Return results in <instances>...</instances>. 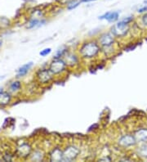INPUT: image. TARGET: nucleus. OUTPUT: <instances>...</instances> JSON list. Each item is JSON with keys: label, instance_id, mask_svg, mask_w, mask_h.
Returning <instances> with one entry per match:
<instances>
[{"label": "nucleus", "instance_id": "nucleus-2", "mask_svg": "<svg viewBox=\"0 0 147 162\" xmlns=\"http://www.w3.org/2000/svg\"><path fill=\"white\" fill-rule=\"evenodd\" d=\"M67 65L62 58H54L49 65V70L54 75H61L66 71Z\"/></svg>", "mask_w": 147, "mask_h": 162}, {"label": "nucleus", "instance_id": "nucleus-31", "mask_svg": "<svg viewBox=\"0 0 147 162\" xmlns=\"http://www.w3.org/2000/svg\"><path fill=\"white\" fill-rule=\"evenodd\" d=\"M144 3H146V4H147V0H145V1H144Z\"/></svg>", "mask_w": 147, "mask_h": 162}, {"label": "nucleus", "instance_id": "nucleus-18", "mask_svg": "<svg viewBox=\"0 0 147 162\" xmlns=\"http://www.w3.org/2000/svg\"><path fill=\"white\" fill-rule=\"evenodd\" d=\"M21 86H22V84H21V81L15 80L13 81V82L10 84L9 89H10V91H11V92L16 93V92H18L19 90H21Z\"/></svg>", "mask_w": 147, "mask_h": 162}, {"label": "nucleus", "instance_id": "nucleus-28", "mask_svg": "<svg viewBox=\"0 0 147 162\" xmlns=\"http://www.w3.org/2000/svg\"><path fill=\"white\" fill-rule=\"evenodd\" d=\"M94 1H97V0H81L82 3H91V2H94Z\"/></svg>", "mask_w": 147, "mask_h": 162}, {"label": "nucleus", "instance_id": "nucleus-25", "mask_svg": "<svg viewBox=\"0 0 147 162\" xmlns=\"http://www.w3.org/2000/svg\"><path fill=\"white\" fill-rule=\"evenodd\" d=\"M141 22H142V24L144 26L147 27V12L144 15H143V17H141Z\"/></svg>", "mask_w": 147, "mask_h": 162}, {"label": "nucleus", "instance_id": "nucleus-11", "mask_svg": "<svg viewBox=\"0 0 147 162\" xmlns=\"http://www.w3.org/2000/svg\"><path fill=\"white\" fill-rule=\"evenodd\" d=\"M49 159L52 162L63 161V151L60 147H55L49 154Z\"/></svg>", "mask_w": 147, "mask_h": 162}, {"label": "nucleus", "instance_id": "nucleus-12", "mask_svg": "<svg viewBox=\"0 0 147 162\" xmlns=\"http://www.w3.org/2000/svg\"><path fill=\"white\" fill-rule=\"evenodd\" d=\"M33 66H34L33 61H29V62H27V63H25V65L21 66V67L17 70V78H21V77L25 76V75L28 74V72L29 71V70L33 67Z\"/></svg>", "mask_w": 147, "mask_h": 162}, {"label": "nucleus", "instance_id": "nucleus-16", "mask_svg": "<svg viewBox=\"0 0 147 162\" xmlns=\"http://www.w3.org/2000/svg\"><path fill=\"white\" fill-rule=\"evenodd\" d=\"M44 158V153L41 150H36L30 155V160L33 161H42Z\"/></svg>", "mask_w": 147, "mask_h": 162}, {"label": "nucleus", "instance_id": "nucleus-23", "mask_svg": "<svg viewBox=\"0 0 147 162\" xmlns=\"http://www.w3.org/2000/svg\"><path fill=\"white\" fill-rule=\"evenodd\" d=\"M3 160L5 161H13V156L9 153L4 154L3 155Z\"/></svg>", "mask_w": 147, "mask_h": 162}, {"label": "nucleus", "instance_id": "nucleus-22", "mask_svg": "<svg viewBox=\"0 0 147 162\" xmlns=\"http://www.w3.org/2000/svg\"><path fill=\"white\" fill-rule=\"evenodd\" d=\"M133 20H134V17H132V16H130V17H127L125 18H123V22H124V23H126V24H130L131 22H133Z\"/></svg>", "mask_w": 147, "mask_h": 162}, {"label": "nucleus", "instance_id": "nucleus-6", "mask_svg": "<svg viewBox=\"0 0 147 162\" xmlns=\"http://www.w3.org/2000/svg\"><path fill=\"white\" fill-rule=\"evenodd\" d=\"M97 42L101 47H112L115 42V36L111 32H105L100 35Z\"/></svg>", "mask_w": 147, "mask_h": 162}, {"label": "nucleus", "instance_id": "nucleus-30", "mask_svg": "<svg viewBox=\"0 0 147 162\" xmlns=\"http://www.w3.org/2000/svg\"><path fill=\"white\" fill-rule=\"evenodd\" d=\"M3 91H4V90H3V88H2V87H0V93H2Z\"/></svg>", "mask_w": 147, "mask_h": 162}, {"label": "nucleus", "instance_id": "nucleus-10", "mask_svg": "<svg viewBox=\"0 0 147 162\" xmlns=\"http://www.w3.org/2000/svg\"><path fill=\"white\" fill-rule=\"evenodd\" d=\"M119 14L120 13L118 11H112V12H107L99 17L100 20H106L109 23H114L117 22L119 18Z\"/></svg>", "mask_w": 147, "mask_h": 162}, {"label": "nucleus", "instance_id": "nucleus-19", "mask_svg": "<svg viewBox=\"0 0 147 162\" xmlns=\"http://www.w3.org/2000/svg\"><path fill=\"white\" fill-rule=\"evenodd\" d=\"M80 3H82L81 0H70L67 4H66V9H67L68 11L74 10L76 8H78L80 5Z\"/></svg>", "mask_w": 147, "mask_h": 162}, {"label": "nucleus", "instance_id": "nucleus-32", "mask_svg": "<svg viewBox=\"0 0 147 162\" xmlns=\"http://www.w3.org/2000/svg\"><path fill=\"white\" fill-rule=\"evenodd\" d=\"M2 43H3V42H2V41H0V46L2 45Z\"/></svg>", "mask_w": 147, "mask_h": 162}, {"label": "nucleus", "instance_id": "nucleus-15", "mask_svg": "<svg viewBox=\"0 0 147 162\" xmlns=\"http://www.w3.org/2000/svg\"><path fill=\"white\" fill-rule=\"evenodd\" d=\"M12 101V95L8 92L3 91L0 93V107H5L10 104Z\"/></svg>", "mask_w": 147, "mask_h": 162}, {"label": "nucleus", "instance_id": "nucleus-20", "mask_svg": "<svg viewBox=\"0 0 147 162\" xmlns=\"http://www.w3.org/2000/svg\"><path fill=\"white\" fill-rule=\"evenodd\" d=\"M68 52V47H65V46H63L62 47H61L60 49H58L56 52V54L54 56V58H56V59H58V58H63L65 55Z\"/></svg>", "mask_w": 147, "mask_h": 162}, {"label": "nucleus", "instance_id": "nucleus-13", "mask_svg": "<svg viewBox=\"0 0 147 162\" xmlns=\"http://www.w3.org/2000/svg\"><path fill=\"white\" fill-rule=\"evenodd\" d=\"M46 24V20L42 19V20H38V19H34V18H29V22L27 23L26 28L27 29H37L40 26H42L43 25Z\"/></svg>", "mask_w": 147, "mask_h": 162}, {"label": "nucleus", "instance_id": "nucleus-4", "mask_svg": "<svg viewBox=\"0 0 147 162\" xmlns=\"http://www.w3.org/2000/svg\"><path fill=\"white\" fill-rule=\"evenodd\" d=\"M80 153V149L75 145H69L63 151V161L71 162L76 160Z\"/></svg>", "mask_w": 147, "mask_h": 162}, {"label": "nucleus", "instance_id": "nucleus-1", "mask_svg": "<svg viewBox=\"0 0 147 162\" xmlns=\"http://www.w3.org/2000/svg\"><path fill=\"white\" fill-rule=\"evenodd\" d=\"M101 50V45L96 40L87 41L82 43L79 48L80 57L84 59H92L96 57Z\"/></svg>", "mask_w": 147, "mask_h": 162}, {"label": "nucleus", "instance_id": "nucleus-3", "mask_svg": "<svg viewBox=\"0 0 147 162\" xmlns=\"http://www.w3.org/2000/svg\"><path fill=\"white\" fill-rule=\"evenodd\" d=\"M128 31L129 24H126L123 21H119L118 23L114 24L110 29V32L115 36V38H122L126 36Z\"/></svg>", "mask_w": 147, "mask_h": 162}, {"label": "nucleus", "instance_id": "nucleus-21", "mask_svg": "<svg viewBox=\"0 0 147 162\" xmlns=\"http://www.w3.org/2000/svg\"><path fill=\"white\" fill-rule=\"evenodd\" d=\"M51 52H52V48L51 47H47V48H44L41 50V52H39V55L41 57H46V56L49 55Z\"/></svg>", "mask_w": 147, "mask_h": 162}, {"label": "nucleus", "instance_id": "nucleus-7", "mask_svg": "<svg viewBox=\"0 0 147 162\" xmlns=\"http://www.w3.org/2000/svg\"><path fill=\"white\" fill-rule=\"evenodd\" d=\"M137 142L136 140L134 135H131V134H124V135L120 137L118 140V146L121 147H123V148L133 147L136 145Z\"/></svg>", "mask_w": 147, "mask_h": 162}, {"label": "nucleus", "instance_id": "nucleus-5", "mask_svg": "<svg viewBox=\"0 0 147 162\" xmlns=\"http://www.w3.org/2000/svg\"><path fill=\"white\" fill-rule=\"evenodd\" d=\"M53 78H54V75L47 68L40 69L36 73V79L38 83L41 84H47L50 83L53 80Z\"/></svg>", "mask_w": 147, "mask_h": 162}, {"label": "nucleus", "instance_id": "nucleus-8", "mask_svg": "<svg viewBox=\"0 0 147 162\" xmlns=\"http://www.w3.org/2000/svg\"><path fill=\"white\" fill-rule=\"evenodd\" d=\"M32 153V147L29 142H23L18 146L16 151V154L18 157L27 158Z\"/></svg>", "mask_w": 147, "mask_h": 162}, {"label": "nucleus", "instance_id": "nucleus-27", "mask_svg": "<svg viewBox=\"0 0 147 162\" xmlns=\"http://www.w3.org/2000/svg\"><path fill=\"white\" fill-rule=\"evenodd\" d=\"M99 161H111V158L108 157V156H106V157H103V158H100L99 159Z\"/></svg>", "mask_w": 147, "mask_h": 162}, {"label": "nucleus", "instance_id": "nucleus-26", "mask_svg": "<svg viewBox=\"0 0 147 162\" xmlns=\"http://www.w3.org/2000/svg\"><path fill=\"white\" fill-rule=\"evenodd\" d=\"M147 12V5H145L141 8L137 9V13H146Z\"/></svg>", "mask_w": 147, "mask_h": 162}, {"label": "nucleus", "instance_id": "nucleus-9", "mask_svg": "<svg viewBox=\"0 0 147 162\" xmlns=\"http://www.w3.org/2000/svg\"><path fill=\"white\" fill-rule=\"evenodd\" d=\"M62 59H64V61H65L67 66H70V67H74L76 65L79 63V57L74 52H68Z\"/></svg>", "mask_w": 147, "mask_h": 162}, {"label": "nucleus", "instance_id": "nucleus-17", "mask_svg": "<svg viewBox=\"0 0 147 162\" xmlns=\"http://www.w3.org/2000/svg\"><path fill=\"white\" fill-rule=\"evenodd\" d=\"M137 154L139 156L142 158H147V142H144L137 149Z\"/></svg>", "mask_w": 147, "mask_h": 162}, {"label": "nucleus", "instance_id": "nucleus-29", "mask_svg": "<svg viewBox=\"0 0 147 162\" xmlns=\"http://www.w3.org/2000/svg\"><path fill=\"white\" fill-rule=\"evenodd\" d=\"M4 78H5V75H1V76H0V81L2 80H3Z\"/></svg>", "mask_w": 147, "mask_h": 162}, {"label": "nucleus", "instance_id": "nucleus-24", "mask_svg": "<svg viewBox=\"0 0 147 162\" xmlns=\"http://www.w3.org/2000/svg\"><path fill=\"white\" fill-rule=\"evenodd\" d=\"M137 47V44H134V43H132V44H130L129 46H127L124 48V50L127 52H129V51H132V50H134L136 47Z\"/></svg>", "mask_w": 147, "mask_h": 162}, {"label": "nucleus", "instance_id": "nucleus-14", "mask_svg": "<svg viewBox=\"0 0 147 162\" xmlns=\"http://www.w3.org/2000/svg\"><path fill=\"white\" fill-rule=\"evenodd\" d=\"M137 142H147V128L138 129L134 134Z\"/></svg>", "mask_w": 147, "mask_h": 162}]
</instances>
